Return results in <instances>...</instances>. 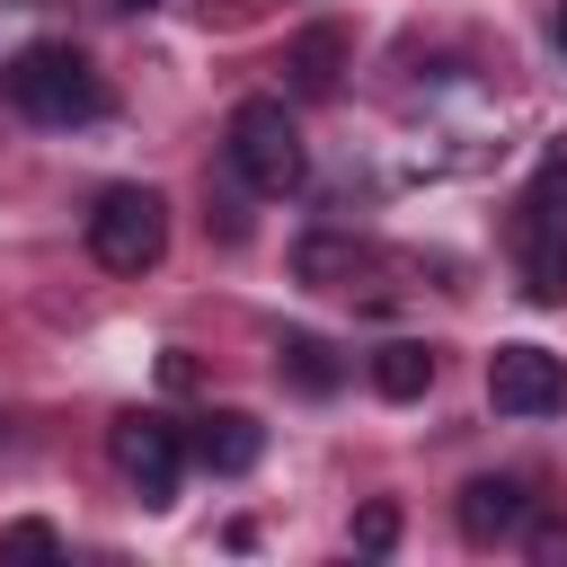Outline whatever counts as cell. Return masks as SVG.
Segmentation results:
<instances>
[{
	"label": "cell",
	"mask_w": 567,
	"mask_h": 567,
	"mask_svg": "<svg viewBox=\"0 0 567 567\" xmlns=\"http://www.w3.org/2000/svg\"><path fill=\"white\" fill-rule=\"evenodd\" d=\"M558 44H567V0H558Z\"/></svg>",
	"instance_id": "cell-18"
},
{
	"label": "cell",
	"mask_w": 567,
	"mask_h": 567,
	"mask_svg": "<svg viewBox=\"0 0 567 567\" xmlns=\"http://www.w3.org/2000/svg\"><path fill=\"white\" fill-rule=\"evenodd\" d=\"M115 9H159V0H115Z\"/></svg>",
	"instance_id": "cell-17"
},
{
	"label": "cell",
	"mask_w": 567,
	"mask_h": 567,
	"mask_svg": "<svg viewBox=\"0 0 567 567\" xmlns=\"http://www.w3.org/2000/svg\"><path fill=\"white\" fill-rule=\"evenodd\" d=\"M159 381H168V390H195V354L168 346V354H159Z\"/></svg>",
	"instance_id": "cell-16"
},
{
	"label": "cell",
	"mask_w": 567,
	"mask_h": 567,
	"mask_svg": "<svg viewBox=\"0 0 567 567\" xmlns=\"http://www.w3.org/2000/svg\"><path fill=\"white\" fill-rule=\"evenodd\" d=\"M0 558H62V532L53 523H9L0 532Z\"/></svg>",
	"instance_id": "cell-15"
},
{
	"label": "cell",
	"mask_w": 567,
	"mask_h": 567,
	"mask_svg": "<svg viewBox=\"0 0 567 567\" xmlns=\"http://www.w3.org/2000/svg\"><path fill=\"white\" fill-rule=\"evenodd\" d=\"M523 292L532 301L567 292V213H549V204H532V221H523Z\"/></svg>",
	"instance_id": "cell-8"
},
{
	"label": "cell",
	"mask_w": 567,
	"mask_h": 567,
	"mask_svg": "<svg viewBox=\"0 0 567 567\" xmlns=\"http://www.w3.org/2000/svg\"><path fill=\"white\" fill-rule=\"evenodd\" d=\"M487 408L496 416H549V408H567V363L549 346H496L487 354Z\"/></svg>",
	"instance_id": "cell-5"
},
{
	"label": "cell",
	"mask_w": 567,
	"mask_h": 567,
	"mask_svg": "<svg viewBox=\"0 0 567 567\" xmlns=\"http://www.w3.org/2000/svg\"><path fill=\"white\" fill-rule=\"evenodd\" d=\"M354 549H363V558H390V549H399V505H390V496L354 514Z\"/></svg>",
	"instance_id": "cell-13"
},
{
	"label": "cell",
	"mask_w": 567,
	"mask_h": 567,
	"mask_svg": "<svg viewBox=\"0 0 567 567\" xmlns=\"http://www.w3.org/2000/svg\"><path fill=\"white\" fill-rule=\"evenodd\" d=\"M186 452H195L213 478H239V470H257V452H266V425H257L248 408H213V416L186 434Z\"/></svg>",
	"instance_id": "cell-6"
},
{
	"label": "cell",
	"mask_w": 567,
	"mask_h": 567,
	"mask_svg": "<svg viewBox=\"0 0 567 567\" xmlns=\"http://www.w3.org/2000/svg\"><path fill=\"white\" fill-rule=\"evenodd\" d=\"M275 354H284V381H292V390H310V399H328V390L346 381L337 346H328V337H310V328H284V346H275Z\"/></svg>",
	"instance_id": "cell-11"
},
{
	"label": "cell",
	"mask_w": 567,
	"mask_h": 567,
	"mask_svg": "<svg viewBox=\"0 0 567 567\" xmlns=\"http://www.w3.org/2000/svg\"><path fill=\"white\" fill-rule=\"evenodd\" d=\"M372 257L354 248V239H337V230H310L301 248H292V275L301 284H319V292H354V275H363Z\"/></svg>",
	"instance_id": "cell-10"
},
{
	"label": "cell",
	"mask_w": 567,
	"mask_h": 567,
	"mask_svg": "<svg viewBox=\"0 0 567 567\" xmlns=\"http://www.w3.org/2000/svg\"><path fill=\"white\" fill-rule=\"evenodd\" d=\"M372 390H381V399H425V390H434V346L390 337V346L372 354Z\"/></svg>",
	"instance_id": "cell-12"
},
{
	"label": "cell",
	"mask_w": 567,
	"mask_h": 567,
	"mask_svg": "<svg viewBox=\"0 0 567 567\" xmlns=\"http://www.w3.org/2000/svg\"><path fill=\"white\" fill-rule=\"evenodd\" d=\"M346 53H354V44H346V27H328V18H319V27H301V35L284 44V71H292V89H301V97H328V89L346 80Z\"/></svg>",
	"instance_id": "cell-9"
},
{
	"label": "cell",
	"mask_w": 567,
	"mask_h": 567,
	"mask_svg": "<svg viewBox=\"0 0 567 567\" xmlns=\"http://www.w3.org/2000/svg\"><path fill=\"white\" fill-rule=\"evenodd\" d=\"M0 89H9V106L35 115V124H89V115L106 106L97 71H89L71 44H27V53L0 71Z\"/></svg>",
	"instance_id": "cell-1"
},
{
	"label": "cell",
	"mask_w": 567,
	"mask_h": 567,
	"mask_svg": "<svg viewBox=\"0 0 567 567\" xmlns=\"http://www.w3.org/2000/svg\"><path fill=\"white\" fill-rule=\"evenodd\" d=\"M89 257H97L106 275L159 266V257H168V204H159L151 186H106L97 213H89Z\"/></svg>",
	"instance_id": "cell-3"
},
{
	"label": "cell",
	"mask_w": 567,
	"mask_h": 567,
	"mask_svg": "<svg viewBox=\"0 0 567 567\" xmlns=\"http://www.w3.org/2000/svg\"><path fill=\"white\" fill-rule=\"evenodd\" d=\"M106 452H115V470L142 487V505H168V496H177V470H186V434H177L168 416H151V408L115 416V425H106Z\"/></svg>",
	"instance_id": "cell-4"
},
{
	"label": "cell",
	"mask_w": 567,
	"mask_h": 567,
	"mask_svg": "<svg viewBox=\"0 0 567 567\" xmlns=\"http://www.w3.org/2000/svg\"><path fill=\"white\" fill-rule=\"evenodd\" d=\"M523 549L532 567H567V514H523Z\"/></svg>",
	"instance_id": "cell-14"
},
{
	"label": "cell",
	"mask_w": 567,
	"mask_h": 567,
	"mask_svg": "<svg viewBox=\"0 0 567 567\" xmlns=\"http://www.w3.org/2000/svg\"><path fill=\"white\" fill-rule=\"evenodd\" d=\"M523 514H532V496H523V478H470L461 487V540H514L523 532Z\"/></svg>",
	"instance_id": "cell-7"
},
{
	"label": "cell",
	"mask_w": 567,
	"mask_h": 567,
	"mask_svg": "<svg viewBox=\"0 0 567 567\" xmlns=\"http://www.w3.org/2000/svg\"><path fill=\"white\" fill-rule=\"evenodd\" d=\"M230 168L248 195H292L301 186V124L284 115V97H239L230 106Z\"/></svg>",
	"instance_id": "cell-2"
}]
</instances>
